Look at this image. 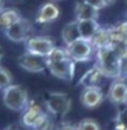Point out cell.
I'll return each mask as SVG.
<instances>
[{"mask_svg": "<svg viewBox=\"0 0 127 130\" xmlns=\"http://www.w3.org/2000/svg\"><path fill=\"white\" fill-rule=\"evenodd\" d=\"M96 58L98 69L108 78L119 79L120 78V56L109 45L100 50H96Z\"/></svg>", "mask_w": 127, "mask_h": 130, "instance_id": "1", "label": "cell"}, {"mask_svg": "<svg viewBox=\"0 0 127 130\" xmlns=\"http://www.w3.org/2000/svg\"><path fill=\"white\" fill-rule=\"evenodd\" d=\"M3 103L8 110L22 112L30 103L29 93L23 86L12 84L8 88L3 89Z\"/></svg>", "mask_w": 127, "mask_h": 130, "instance_id": "2", "label": "cell"}, {"mask_svg": "<svg viewBox=\"0 0 127 130\" xmlns=\"http://www.w3.org/2000/svg\"><path fill=\"white\" fill-rule=\"evenodd\" d=\"M70 107H71V99L66 93L51 92L45 99L47 112L53 117H64L70 111Z\"/></svg>", "mask_w": 127, "mask_h": 130, "instance_id": "3", "label": "cell"}, {"mask_svg": "<svg viewBox=\"0 0 127 130\" xmlns=\"http://www.w3.org/2000/svg\"><path fill=\"white\" fill-rule=\"evenodd\" d=\"M66 50L68 52V56L74 62H86L92 58L93 52H96L92 41L86 40V38H79V40L74 41L72 44L66 45Z\"/></svg>", "mask_w": 127, "mask_h": 130, "instance_id": "4", "label": "cell"}, {"mask_svg": "<svg viewBox=\"0 0 127 130\" xmlns=\"http://www.w3.org/2000/svg\"><path fill=\"white\" fill-rule=\"evenodd\" d=\"M18 64L29 73H44L45 70H48L47 56L30 54L27 51H25V54L18 58Z\"/></svg>", "mask_w": 127, "mask_h": 130, "instance_id": "5", "label": "cell"}, {"mask_svg": "<svg viewBox=\"0 0 127 130\" xmlns=\"http://www.w3.org/2000/svg\"><path fill=\"white\" fill-rule=\"evenodd\" d=\"M56 47L53 40L47 36H31L26 40L25 48L30 54H36L40 56H48L53 48Z\"/></svg>", "mask_w": 127, "mask_h": 130, "instance_id": "6", "label": "cell"}, {"mask_svg": "<svg viewBox=\"0 0 127 130\" xmlns=\"http://www.w3.org/2000/svg\"><path fill=\"white\" fill-rule=\"evenodd\" d=\"M6 37L12 43H26V40L31 37V23L27 19L21 18L18 22L7 27L4 30Z\"/></svg>", "mask_w": 127, "mask_h": 130, "instance_id": "7", "label": "cell"}, {"mask_svg": "<svg viewBox=\"0 0 127 130\" xmlns=\"http://www.w3.org/2000/svg\"><path fill=\"white\" fill-rule=\"evenodd\" d=\"M48 70L53 77L63 81H71L75 73V62L72 59H66L60 62H49Z\"/></svg>", "mask_w": 127, "mask_h": 130, "instance_id": "8", "label": "cell"}, {"mask_svg": "<svg viewBox=\"0 0 127 130\" xmlns=\"http://www.w3.org/2000/svg\"><path fill=\"white\" fill-rule=\"evenodd\" d=\"M81 103L86 108H96L98 107L104 100V93L100 89V86H87L83 88L81 92Z\"/></svg>", "mask_w": 127, "mask_h": 130, "instance_id": "9", "label": "cell"}, {"mask_svg": "<svg viewBox=\"0 0 127 130\" xmlns=\"http://www.w3.org/2000/svg\"><path fill=\"white\" fill-rule=\"evenodd\" d=\"M44 114H45V111L42 110V107L40 104H37L36 101H30L27 104V107L22 111L21 122H22V125L26 129H33Z\"/></svg>", "mask_w": 127, "mask_h": 130, "instance_id": "10", "label": "cell"}, {"mask_svg": "<svg viewBox=\"0 0 127 130\" xmlns=\"http://www.w3.org/2000/svg\"><path fill=\"white\" fill-rule=\"evenodd\" d=\"M59 15H60V10H59V7L55 4V2H47L40 7V10H38L37 17H36V22L41 23V25H44V23H51V22H53V21L58 19Z\"/></svg>", "mask_w": 127, "mask_h": 130, "instance_id": "11", "label": "cell"}, {"mask_svg": "<svg viewBox=\"0 0 127 130\" xmlns=\"http://www.w3.org/2000/svg\"><path fill=\"white\" fill-rule=\"evenodd\" d=\"M126 94H127V82L124 79H115L114 82L111 84L108 89V100L114 104H120L124 103L126 100Z\"/></svg>", "mask_w": 127, "mask_h": 130, "instance_id": "12", "label": "cell"}, {"mask_svg": "<svg viewBox=\"0 0 127 130\" xmlns=\"http://www.w3.org/2000/svg\"><path fill=\"white\" fill-rule=\"evenodd\" d=\"M75 19L77 21H89V19H98V10L93 6L87 4L83 0H78L75 3Z\"/></svg>", "mask_w": 127, "mask_h": 130, "instance_id": "13", "label": "cell"}, {"mask_svg": "<svg viewBox=\"0 0 127 130\" xmlns=\"http://www.w3.org/2000/svg\"><path fill=\"white\" fill-rule=\"evenodd\" d=\"M79 38H82V36H81L79 23H78L77 19H74V21L66 23V25L63 26V29H62V40H63V43H64L66 45L72 44L74 41L79 40Z\"/></svg>", "mask_w": 127, "mask_h": 130, "instance_id": "14", "label": "cell"}, {"mask_svg": "<svg viewBox=\"0 0 127 130\" xmlns=\"http://www.w3.org/2000/svg\"><path fill=\"white\" fill-rule=\"evenodd\" d=\"M103 77H105L103 74V71L98 69L97 64H94L93 67H92L89 71L82 77V79L79 81V84L83 88H87V86H100Z\"/></svg>", "mask_w": 127, "mask_h": 130, "instance_id": "15", "label": "cell"}, {"mask_svg": "<svg viewBox=\"0 0 127 130\" xmlns=\"http://www.w3.org/2000/svg\"><path fill=\"white\" fill-rule=\"evenodd\" d=\"M90 41H92V44H93L94 50L109 47V45H111V31H109V27L100 26V29L96 31V34L92 37Z\"/></svg>", "mask_w": 127, "mask_h": 130, "instance_id": "16", "label": "cell"}, {"mask_svg": "<svg viewBox=\"0 0 127 130\" xmlns=\"http://www.w3.org/2000/svg\"><path fill=\"white\" fill-rule=\"evenodd\" d=\"M21 18H22V17H21V14L18 12V10L4 8L2 12H0V29L6 30L7 27H10L15 22H18Z\"/></svg>", "mask_w": 127, "mask_h": 130, "instance_id": "17", "label": "cell"}, {"mask_svg": "<svg viewBox=\"0 0 127 130\" xmlns=\"http://www.w3.org/2000/svg\"><path fill=\"white\" fill-rule=\"evenodd\" d=\"M79 23V31L82 38L92 40V37L96 34V31L100 29V23L96 19H89V21H78Z\"/></svg>", "mask_w": 127, "mask_h": 130, "instance_id": "18", "label": "cell"}, {"mask_svg": "<svg viewBox=\"0 0 127 130\" xmlns=\"http://www.w3.org/2000/svg\"><path fill=\"white\" fill-rule=\"evenodd\" d=\"M55 121L52 118L51 114L45 112L44 115L40 118V121L36 123V126L33 127V130H55Z\"/></svg>", "mask_w": 127, "mask_h": 130, "instance_id": "19", "label": "cell"}, {"mask_svg": "<svg viewBox=\"0 0 127 130\" xmlns=\"http://www.w3.org/2000/svg\"><path fill=\"white\" fill-rule=\"evenodd\" d=\"M68 58L70 56H68V52H67L66 47L64 48L55 47L53 50L49 52V55L47 56V60H48V63L49 62H60V60H66V59H68Z\"/></svg>", "mask_w": 127, "mask_h": 130, "instance_id": "20", "label": "cell"}, {"mask_svg": "<svg viewBox=\"0 0 127 130\" xmlns=\"http://www.w3.org/2000/svg\"><path fill=\"white\" fill-rule=\"evenodd\" d=\"M77 130H101V126L96 119L85 118L77 125Z\"/></svg>", "mask_w": 127, "mask_h": 130, "instance_id": "21", "label": "cell"}, {"mask_svg": "<svg viewBox=\"0 0 127 130\" xmlns=\"http://www.w3.org/2000/svg\"><path fill=\"white\" fill-rule=\"evenodd\" d=\"M10 85H12V75L8 70L0 66V89H6Z\"/></svg>", "mask_w": 127, "mask_h": 130, "instance_id": "22", "label": "cell"}, {"mask_svg": "<svg viewBox=\"0 0 127 130\" xmlns=\"http://www.w3.org/2000/svg\"><path fill=\"white\" fill-rule=\"evenodd\" d=\"M120 79L127 81V56L120 58Z\"/></svg>", "mask_w": 127, "mask_h": 130, "instance_id": "23", "label": "cell"}, {"mask_svg": "<svg viewBox=\"0 0 127 130\" xmlns=\"http://www.w3.org/2000/svg\"><path fill=\"white\" fill-rule=\"evenodd\" d=\"M83 2H86L87 4L93 6L94 8L98 10V11H100V10H103L104 7H107V6H105V3H104V0H83Z\"/></svg>", "mask_w": 127, "mask_h": 130, "instance_id": "24", "label": "cell"}, {"mask_svg": "<svg viewBox=\"0 0 127 130\" xmlns=\"http://www.w3.org/2000/svg\"><path fill=\"white\" fill-rule=\"evenodd\" d=\"M55 130H77V125H72V123H67V122H63L56 127Z\"/></svg>", "mask_w": 127, "mask_h": 130, "instance_id": "25", "label": "cell"}, {"mask_svg": "<svg viewBox=\"0 0 127 130\" xmlns=\"http://www.w3.org/2000/svg\"><path fill=\"white\" fill-rule=\"evenodd\" d=\"M6 8V0H0V12Z\"/></svg>", "mask_w": 127, "mask_h": 130, "instance_id": "26", "label": "cell"}, {"mask_svg": "<svg viewBox=\"0 0 127 130\" xmlns=\"http://www.w3.org/2000/svg\"><path fill=\"white\" fill-rule=\"evenodd\" d=\"M115 2L116 0H104V3H105V6H112V4H115Z\"/></svg>", "mask_w": 127, "mask_h": 130, "instance_id": "27", "label": "cell"}, {"mask_svg": "<svg viewBox=\"0 0 127 130\" xmlns=\"http://www.w3.org/2000/svg\"><path fill=\"white\" fill-rule=\"evenodd\" d=\"M2 58H3V52H2V48H0V62H2Z\"/></svg>", "mask_w": 127, "mask_h": 130, "instance_id": "28", "label": "cell"}, {"mask_svg": "<svg viewBox=\"0 0 127 130\" xmlns=\"http://www.w3.org/2000/svg\"><path fill=\"white\" fill-rule=\"evenodd\" d=\"M124 48H126V52H127V40L124 41Z\"/></svg>", "mask_w": 127, "mask_h": 130, "instance_id": "29", "label": "cell"}, {"mask_svg": "<svg viewBox=\"0 0 127 130\" xmlns=\"http://www.w3.org/2000/svg\"><path fill=\"white\" fill-rule=\"evenodd\" d=\"M4 130H15V129H11V127H7V129H4Z\"/></svg>", "mask_w": 127, "mask_h": 130, "instance_id": "30", "label": "cell"}, {"mask_svg": "<svg viewBox=\"0 0 127 130\" xmlns=\"http://www.w3.org/2000/svg\"><path fill=\"white\" fill-rule=\"evenodd\" d=\"M124 104H127V94H126V100H124Z\"/></svg>", "mask_w": 127, "mask_h": 130, "instance_id": "31", "label": "cell"}, {"mask_svg": "<svg viewBox=\"0 0 127 130\" xmlns=\"http://www.w3.org/2000/svg\"><path fill=\"white\" fill-rule=\"evenodd\" d=\"M52 2H59V0H52Z\"/></svg>", "mask_w": 127, "mask_h": 130, "instance_id": "32", "label": "cell"}]
</instances>
